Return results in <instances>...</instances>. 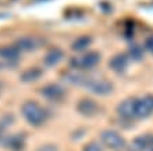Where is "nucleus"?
Returning a JSON list of instances; mask_svg holds the SVG:
<instances>
[{
	"mask_svg": "<svg viewBox=\"0 0 153 151\" xmlns=\"http://www.w3.org/2000/svg\"><path fill=\"white\" fill-rule=\"evenodd\" d=\"M76 108L84 115H93L97 111V104L93 100H81Z\"/></svg>",
	"mask_w": 153,
	"mask_h": 151,
	"instance_id": "6e6552de",
	"label": "nucleus"
},
{
	"mask_svg": "<svg viewBox=\"0 0 153 151\" xmlns=\"http://www.w3.org/2000/svg\"><path fill=\"white\" fill-rule=\"evenodd\" d=\"M20 54H21V52L17 46H3V47H0V57L3 60L16 61V60H18Z\"/></svg>",
	"mask_w": 153,
	"mask_h": 151,
	"instance_id": "0eeeda50",
	"label": "nucleus"
},
{
	"mask_svg": "<svg viewBox=\"0 0 153 151\" xmlns=\"http://www.w3.org/2000/svg\"><path fill=\"white\" fill-rule=\"evenodd\" d=\"M63 57H64V54H63V52H61L60 49H53L45 57V64L49 65V67H53V65L60 63L63 60Z\"/></svg>",
	"mask_w": 153,
	"mask_h": 151,
	"instance_id": "1a4fd4ad",
	"label": "nucleus"
},
{
	"mask_svg": "<svg viewBox=\"0 0 153 151\" xmlns=\"http://www.w3.org/2000/svg\"><path fill=\"white\" fill-rule=\"evenodd\" d=\"M84 151H103V148H102V146L99 143L92 141V143H89V144H86V146H85Z\"/></svg>",
	"mask_w": 153,
	"mask_h": 151,
	"instance_id": "dca6fc26",
	"label": "nucleus"
},
{
	"mask_svg": "<svg viewBox=\"0 0 153 151\" xmlns=\"http://www.w3.org/2000/svg\"><path fill=\"white\" fill-rule=\"evenodd\" d=\"M42 75V71L39 68H31L28 71H25L22 75H21V79L24 82H32V80H38Z\"/></svg>",
	"mask_w": 153,
	"mask_h": 151,
	"instance_id": "f8f14e48",
	"label": "nucleus"
},
{
	"mask_svg": "<svg viewBox=\"0 0 153 151\" xmlns=\"http://www.w3.org/2000/svg\"><path fill=\"white\" fill-rule=\"evenodd\" d=\"M146 49L153 53V36H150L149 39L146 40Z\"/></svg>",
	"mask_w": 153,
	"mask_h": 151,
	"instance_id": "a211bd4d",
	"label": "nucleus"
},
{
	"mask_svg": "<svg viewBox=\"0 0 153 151\" xmlns=\"http://www.w3.org/2000/svg\"><path fill=\"white\" fill-rule=\"evenodd\" d=\"M7 144H8V147L11 148V150L18 151V150H21V148L24 147V139H22V136H20V135L11 136V137L8 139Z\"/></svg>",
	"mask_w": 153,
	"mask_h": 151,
	"instance_id": "ddd939ff",
	"label": "nucleus"
},
{
	"mask_svg": "<svg viewBox=\"0 0 153 151\" xmlns=\"http://www.w3.org/2000/svg\"><path fill=\"white\" fill-rule=\"evenodd\" d=\"M36 151H57V147L53 144H45V146H40Z\"/></svg>",
	"mask_w": 153,
	"mask_h": 151,
	"instance_id": "f3484780",
	"label": "nucleus"
},
{
	"mask_svg": "<svg viewBox=\"0 0 153 151\" xmlns=\"http://www.w3.org/2000/svg\"><path fill=\"white\" fill-rule=\"evenodd\" d=\"M89 43H91V38H88V36H82V38H78V39L73 43V49L74 50L81 52V50H84V49L88 47Z\"/></svg>",
	"mask_w": 153,
	"mask_h": 151,
	"instance_id": "2eb2a0df",
	"label": "nucleus"
},
{
	"mask_svg": "<svg viewBox=\"0 0 153 151\" xmlns=\"http://www.w3.org/2000/svg\"><path fill=\"white\" fill-rule=\"evenodd\" d=\"M42 96L46 97L49 100H60L63 96H64V89L59 86V85H48V86H45L42 90H40Z\"/></svg>",
	"mask_w": 153,
	"mask_h": 151,
	"instance_id": "423d86ee",
	"label": "nucleus"
},
{
	"mask_svg": "<svg viewBox=\"0 0 153 151\" xmlns=\"http://www.w3.org/2000/svg\"><path fill=\"white\" fill-rule=\"evenodd\" d=\"M153 112V96H145L143 99L134 100V116L145 118Z\"/></svg>",
	"mask_w": 153,
	"mask_h": 151,
	"instance_id": "f03ea898",
	"label": "nucleus"
},
{
	"mask_svg": "<svg viewBox=\"0 0 153 151\" xmlns=\"http://www.w3.org/2000/svg\"><path fill=\"white\" fill-rule=\"evenodd\" d=\"M0 68H1V65H0Z\"/></svg>",
	"mask_w": 153,
	"mask_h": 151,
	"instance_id": "6ab92c4d",
	"label": "nucleus"
},
{
	"mask_svg": "<svg viewBox=\"0 0 153 151\" xmlns=\"http://www.w3.org/2000/svg\"><path fill=\"white\" fill-rule=\"evenodd\" d=\"M110 65L114 71H123L127 67V57L125 56H116L110 61Z\"/></svg>",
	"mask_w": 153,
	"mask_h": 151,
	"instance_id": "4468645a",
	"label": "nucleus"
},
{
	"mask_svg": "<svg viewBox=\"0 0 153 151\" xmlns=\"http://www.w3.org/2000/svg\"><path fill=\"white\" fill-rule=\"evenodd\" d=\"M22 115L31 125L39 126L46 121V111L35 101H27L21 108Z\"/></svg>",
	"mask_w": 153,
	"mask_h": 151,
	"instance_id": "f257e3e1",
	"label": "nucleus"
},
{
	"mask_svg": "<svg viewBox=\"0 0 153 151\" xmlns=\"http://www.w3.org/2000/svg\"><path fill=\"white\" fill-rule=\"evenodd\" d=\"M100 60V56L97 54V53H88V54H85V56H81V57H75L73 61H71V65L74 68H93L99 63Z\"/></svg>",
	"mask_w": 153,
	"mask_h": 151,
	"instance_id": "39448f33",
	"label": "nucleus"
},
{
	"mask_svg": "<svg viewBox=\"0 0 153 151\" xmlns=\"http://www.w3.org/2000/svg\"><path fill=\"white\" fill-rule=\"evenodd\" d=\"M84 86L88 88V90H91L92 93L95 94H99V96H105V94H109L111 91V85L105 79H92V78H86L85 80Z\"/></svg>",
	"mask_w": 153,
	"mask_h": 151,
	"instance_id": "20e7f679",
	"label": "nucleus"
},
{
	"mask_svg": "<svg viewBox=\"0 0 153 151\" xmlns=\"http://www.w3.org/2000/svg\"><path fill=\"white\" fill-rule=\"evenodd\" d=\"M16 46L20 49V52H31L36 49V40L33 38H22L17 42Z\"/></svg>",
	"mask_w": 153,
	"mask_h": 151,
	"instance_id": "9d476101",
	"label": "nucleus"
},
{
	"mask_svg": "<svg viewBox=\"0 0 153 151\" xmlns=\"http://www.w3.org/2000/svg\"><path fill=\"white\" fill-rule=\"evenodd\" d=\"M118 112L124 118H132L134 116V100H125L124 103L118 105Z\"/></svg>",
	"mask_w": 153,
	"mask_h": 151,
	"instance_id": "9b49d317",
	"label": "nucleus"
},
{
	"mask_svg": "<svg viewBox=\"0 0 153 151\" xmlns=\"http://www.w3.org/2000/svg\"><path fill=\"white\" fill-rule=\"evenodd\" d=\"M102 141L106 147L111 148L114 151H120L125 147V141L117 132L114 130H105L102 133Z\"/></svg>",
	"mask_w": 153,
	"mask_h": 151,
	"instance_id": "7ed1b4c3",
	"label": "nucleus"
}]
</instances>
